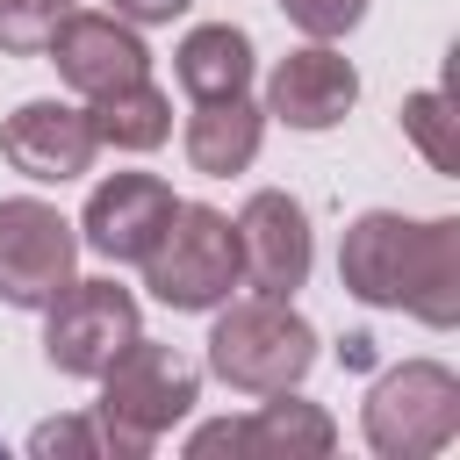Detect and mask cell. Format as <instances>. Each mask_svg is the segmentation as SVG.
Returning a JSON list of instances; mask_svg holds the SVG:
<instances>
[{"instance_id": "6da1fadb", "label": "cell", "mask_w": 460, "mask_h": 460, "mask_svg": "<svg viewBox=\"0 0 460 460\" xmlns=\"http://www.w3.org/2000/svg\"><path fill=\"white\" fill-rule=\"evenodd\" d=\"M338 280L367 309H410L417 323L453 331L460 323V216H431V223L395 216V208L352 216L338 244Z\"/></svg>"}, {"instance_id": "7a4b0ae2", "label": "cell", "mask_w": 460, "mask_h": 460, "mask_svg": "<svg viewBox=\"0 0 460 460\" xmlns=\"http://www.w3.org/2000/svg\"><path fill=\"white\" fill-rule=\"evenodd\" d=\"M101 381V402H93V424L108 438L115 460H144L194 402H201V374L194 359H180L172 345H151L144 331L93 374Z\"/></svg>"}, {"instance_id": "3957f363", "label": "cell", "mask_w": 460, "mask_h": 460, "mask_svg": "<svg viewBox=\"0 0 460 460\" xmlns=\"http://www.w3.org/2000/svg\"><path fill=\"white\" fill-rule=\"evenodd\" d=\"M316 367V331L280 302V295H252V302H230L208 331V374L237 395H273V388H295L302 374Z\"/></svg>"}, {"instance_id": "277c9868", "label": "cell", "mask_w": 460, "mask_h": 460, "mask_svg": "<svg viewBox=\"0 0 460 460\" xmlns=\"http://www.w3.org/2000/svg\"><path fill=\"white\" fill-rule=\"evenodd\" d=\"M359 424L381 460H431L460 438V374L438 359H402L367 388Z\"/></svg>"}, {"instance_id": "5b68a950", "label": "cell", "mask_w": 460, "mask_h": 460, "mask_svg": "<svg viewBox=\"0 0 460 460\" xmlns=\"http://www.w3.org/2000/svg\"><path fill=\"white\" fill-rule=\"evenodd\" d=\"M137 266H144V288L165 309H223L230 288H237V230H230L223 208L180 201L172 223L158 230V244Z\"/></svg>"}, {"instance_id": "8992f818", "label": "cell", "mask_w": 460, "mask_h": 460, "mask_svg": "<svg viewBox=\"0 0 460 460\" xmlns=\"http://www.w3.org/2000/svg\"><path fill=\"white\" fill-rule=\"evenodd\" d=\"M144 331L137 316V295L115 288V280H65L50 302H43V359L72 381H93L129 338Z\"/></svg>"}, {"instance_id": "52a82bcc", "label": "cell", "mask_w": 460, "mask_h": 460, "mask_svg": "<svg viewBox=\"0 0 460 460\" xmlns=\"http://www.w3.org/2000/svg\"><path fill=\"white\" fill-rule=\"evenodd\" d=\"M79 266V237L72 223L36 201V194H14L0 201V302L7 309H43Z\"/></svg>"}, {"instance_id": "ba28073f", "label": "cell", "mask_w": 460, "mask_h": 460, "mask_svg": "<svg viewBox=\"0 0 460 460\" xmlns=\"http://www.w3.org/2000/svg\"><path fill=\"white\" fill-rule=\"evenodd\" d=\"M237 280H252L259 295H295L309 280V259H316V237H309V208L280 187H259L244 208H237Z\"/></svg>"}, {"instance_id": "9c48e42d", "label": "cell", "mask_w": 460, "mask_h": 460, "mask_svg": "<svg viewBox=\"0 0 460 460\" xmlns=\"http://www.w3.org/2000/svg\"><path fill=\"white\" fill-rule=\"evenodd\" d=\"M43 58H50V65L65 72V86H79L86 101L151 79V50H144V36H137L122 14H79V7H72V14L50 29Z\"/></svg>"}, {"instance_id": "30bf717a", "label": "cell", "mask_w": 460, "mask_h": 460, "mask_svg": "<svg viewBox=\"0 0 460 460\" xmlns=\"http://www.w3.org/2000/svg\"><path fill=\"white\" fill-rule=\"evenodd\" d=\"M101 137H93V115L72 108V101H22L7 122H0V158L29 180H79L93 165Z\"/></svg>"}, {"instance_id": "8fae6325", "label": "cell", "mask_w": 460, "mask_h": 460, "mask_svg": "<svg viewBox=\"0 0 460 460\" xmlns=\"http://www.w3.org/2000/svg\"><path fill=\"white\" fill-rule=\"evenodd\" d=\"M172 187L158 180V172H115V180H101L93 194H86V216H79V237H86V252H101V259H144L151 244H158V230L172 223Z\"/></svg>"}, {"instance_id": "7c38bea8", "label": "cell", "mask_w": 460, "mask_h": 460, "mask_svg": "<svg viewBox=\"0 0 460 460\" xmlns=\"http://www.w3.org/2000/svg\"><path fill=\"white\" fill-rule=\"evenodd\" d=\"M359 101V72L352 58H338L331 43H302L266 72V115H280L288 129H338Z\"/></svg>"}, {"instance_id": "4fadbf2b", "label": "cell", "mask_w": 460, "mask_h": 460, "mask_svg": "<svg viewBox=\"0 0 460 460\" xmlns=\"http://www.w3.org/2000/svg\"><path fill=\"white\" fill-rule=\"evenodd\" d=\"M259 137H266V108L252 93H223V101H194L187 115V165L208 172V180H230L259 158Z\"/></svg>"}, {"instance_id": "5bb4252c", "label": "cell", "mask_w": 460, "mask_h": 460, "mask_svg": "<svg viewBox=\"0 0 460 460\" xmlns=\"http://www.w3.org/2000/svg\"><path fill=\"white\" fill-rule=\"evenodd\" d=\"M331 446H338V424L288 388H273V402H259V417H237V453H252V460H323Z\"/></svg>"}, {"instance_id": "9a60e30c", "label": "cell", "mask_w": 460, "mask_h": 460, "mask_svg": "<svg viewBox=\"0 0 460 460\" xmlns=\"http://www.w3.org/2000/svg\"><path fill=\"white\" fill-rule=\"evenodd\" d=\"M172 72L194 101H223V93H244L252 86V36L230 29V22H201L180 36L172 50Z\"/></svg>"}, {"instance_id": "2e32d148", "label": "cell", "mask_w": 460, "mask_h": 460, "mask_svg": "<svg viewBox=\"0 0 460 460\" xmlns=\"http://www.w3.org/2000/svg\"><path fill=\"white\" fill-rule=\"evenodd\" d=\"M86 115H93V137H101V144H115V151H158V144L172 137V101H165L151 79L101 93Z\"/></svg>"}, {"instance_id": "e0dca14e", "label": "cell", "mask_w": 460, "mask_h": 460, "mask_svg": "<svg viewBox=\"0 0 460 460\" xmlns=\"http://www.w3.org/2000/svg\"><path fill=\"white\" fill-rule=\"evenodd\" d=\"M402 137L424 151L431 172H460V137H453V101H446V86H424V93L402 101Z\"/></svg>"}, {"instance_id": "ac0fdd59", "label": "cell", "mask_w": 460, "mask_h": 460, "mask_svg": "<svg viewBox=\"0 0 460 460\" xmlns=\"http://www.w3.org/2000/svg\"><path fill=\"white\" fill-rule=\"evenodd\" d=\"M65 14H72V0H0V50L7 58H43V43Z\"/></svg>"}, {"instance_id": "d6986e66", "label": "cell", "mask_w": 460, "mask_h": 460, "mask_svg": "<svg viewBox=\"0 0 460 460\" xmlns=\"http://www.w3.org/2000/svg\"><path fill=\"white\" fill-rule=\"evenodd\" d=\"M29 453H36V460H58V453H65V460H101L108 438H101L93 417H50V424L29 431Z\"/></svg>"}, {"instance_id": "ffe728a7", "label": "cell", "mask_w": 460, "mask_h": 460, "mask_svg": "<svg viewBox=\"0 0 460 460\" xmlns=\"http://www.w3.org/2000/svg\"><path fill=\"white\" fill-rule=\"evenodd\" d=\"M280 14H288L309 43H338V36H352V29H359L367 0H280Z\"/></svg>"}, {"instance_id": "44dd1931", "label": "cell", "mask_w": 460, "mask_h": 460, "mask_svg": "<svg viewBox=\"0 0 460 460\" xmlns=\"http://www.w3.org/2000/svg\"><path fill=\"white\" fill-rule=\"evenodd\" d=\"M194 0H115V14L129 22V29H158V22H172V14H187Z\"/></svg>"}, {"instance_id": "7402d4cb", "label": "cell", "mask_w": 460, "mask_h": 460, "mask_svg": "<svg viewBox=\"0 0 460 460\" xmlns=\"http://www.w3.org/2000/svg\"><path fill=\"white\" fill-rule=\"evenodd\" d=\"M338 359H345V367H374V338H367V331H345Z\"/></svg>"}]
</instances>
